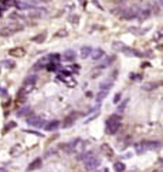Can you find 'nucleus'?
<instances>
[{
  "mask_svg": "<svg viewBox=\"0 0 163 172\" xmlns=\"http://www.w3.org/2000/svg\"><path fill=\"white\" fill-rule=\"evenodd\" d=\"M139 10L140 9L133 6V7H125V9H121V12H119V19H122V20H133V19H138L139 16Z\"/></svg>",
  "mask_w": 163,
  "mask_h": 172,
  "instance_id": "nucleus-1",
  "label": "nucleus"
},
{
  "mask_svg": "<svg viewBox=\"0 0 163 172\" xmlns=\"http://www.w3.org/2000/svg\"><path fill=\"white\" fill-rule=\"evenodd\" d=\"M99 165H101V159H99V158H97L94 154L88 155L85 159H84V167H85L87 171H90V172L97 171Z\"/></svg>",
  "mask_w": 163,
  "mask_h": 172,
  "instance_id": "nucleus-2",
  "label": "nucleus"
},
{
  "mask_svg": "<svg viewBox=\"0 0 163 172\" xmlns=\"http://www.w3.org/2000/svg\"><path fill=\"white\" fill-rule=\"evenodd\" d=\"M105 131H106L108 135H115L118 131H121V123H116V121H111V119H108V121H106Z\"/></svg>",
  "mask_w": 163,
  "mask_h": 172,
  "instance_id": "nucleus-3",
  "label": "nucleus"
},
{
  "mask_svg": "<svg viewBox=\"0 0 163 172\" xmlns=\"http://www.w3.org/2000/svg\"><path fill=\"white\" fill-rule=\"evenodd\" d=\"M26 121H27V124H29L30 127H36V128L44 127V119L37 117V115H29Z\"/></svg>",
  "mask_w": 163,
  "mask_h": 172,
  "instance_id": "nucleus-4",
  "label": "nucleus"
},
{
  "mask_svg": "<svg viewBox=\"0 0 163 172\" xmlns=\"http://www.w3.org/2000/svg\"><path fill=\"white\" fill-rule=\"evenodd\" d=\"M47 13V10L45 9H31L29 12V19H33V20H38V19H41L43 17V14H45Z\"/></svg>",
  "mask_w": 163,
  "mask_h": 172,
  "instance_id": "nucleus-5",
  "label": "nucleus"
},
{
  "mask_svg": "<svg viewBox=\"0 0 163 172\" xmlns=\"http://www.w3.org/2000/svg\"><path fill=\"white\" fill-rule=\"evenodd\" d=\"M9 56L16 57V58L24 57V56H26V50L23 49V47H13V49L9 50Z\"/></svg>",
  "mask_w": 163,
  "mask_h": 172,
  "instance_id": "nucleus-6",
  "label": "nucleus"
},
{
  "mask_svg": "<svg viewBox=\"0 0 163 172\" xmlns=\"http://www.w3.org/2000/svg\"><path fill=\"white\" fill-rule=\"evenodd\" d=\"M58 128H60V121L58 119H54V121H50V123L44 124V131L53 132V131H57Z\"/></svg>",
  "mask_w": 163,
  "mask_h": 172,
  "instance_id": "nucleus-7",
  "label": "nucleus"
},
{
  "mask_svg": "<svg viewBox=\"0 0 163 172\" xmlns=\"http://www.w3.org/2000/svg\"><path fill=\"white\" fill-rule=\"evenodd\" d=\"M92 47L91 46H82L81 50H80V56H81L82 60H87L88 57H91V53H92Z\"/></svg>",
  "mask_w": 163,
  "mask_h": 172,
  "instance_id": "nucleus-8",
  "label": "nucleus"
},
{
  "mask_svg": "<svg viewBox=\"0 0 163 172\" xmlns=\"http://www.w3.org/2000/svg\"><path fill=\"white\" fill-rule=\"evenodd\" d=\"M126 49H128V46L123 44L122 41H114V43H112V50L116 51V53H125Z\"/></svg>",
  "mask_w": 163,
  "mask_h": 172,
  "instance_id": "nucleus-9",
  "label": "nucleus"
},
{
  "mask_svg": "<svg viewBox=\"0 0 163 172\" xmlns=\"http://www.w3.org/2000/svg\"><path fill=\"white\" fill-rule=\"evenodd\" d=\"M78 118V114L77 112H71V114L67 117V118L64 119V128H68V127H71V125H74V123H75V119Z\"/></svg>",
  "mask_w": 163,
  "mask_h": 172,
  "instance_id": "nucleus-10",
  "label": "nucleus"
},
{
  "mask_svg": "<svg viewBox=\"0 0 163 172\" xmlns=\"http://www.w3.org/2000/svg\"><path fill=\"white\" fill-rule=\"evenodd\" d=\"M104 56H105V51L102 49H94L92 50V53H91V58L94 60V61H98V60H101V58H104Z\"/></svg>",
  "mask_w": 163,
  "mask_h": 172,
  "instance_id": "nucleus-11",
  "label": "nucleus"
},
{
  "mask_svg": "<svg viewBox=\"0 0 163 172\" xmlns=\"http://www.w3.org/2000/svg\"><path fill=\"white\" fill-rule=\"evenodd\" d=\"M151 16H152L151 9H149V7H145V9H140V10H139L138 19H139L140 21H143V20H147V19H149Z\"/></svg>",
  "mask_w": 163,
  "mask_h": 172,
  "instance_id": "nucleus-12",
  "label": "nucleus"
},
{
  "mask_svg": "<svg viewBox=\"0 0 163 172\" xmlns=\"http://www.w3.org/2000/svg\"><path fill=\"white\" fill-rule=\"evenodd\" d=\"M123 54H126V56H130V57H138V58H142L143 57V53L142 51H139L136 49H132V47H128L126 51Z\"/></svg>",
  "mask_w": 163,
  "mask_h": 172,
  "instance_id": "nucleus-13",
  "label": "nucleus"
},
{
  "mask_svg": "<svg viewBox=\"0 0 163 172\" xmlns=\"http://www.w3.org/2000/svg\"><path fill=\"white\" fill-rule=\"evenodd\" d=\"M50 63V58L48 57H43V58H40L38 61L34 64V67H33V70H41V68H44L47 64Z\"/></svg>",
  "mask_w": 163,
  "mask_h": 172,
  "instance_id": "nucleus-14",
  "label": "nucleus"
},
{
  "mask_svg": "<svg viewBox=\"0 0 163 172\" xmlns=\"http://www.w3.org/2000/svg\"><path fill=\"white\" fill-rule=\"evenodd\" d=\"M101 152L102 154H105L108 158H112V156H114V149H112L111 145H108V144H102L101 145Z\"/></svg>",
  "mask_w": 163,
  "mask_h": 172,
  "instance_id": "nucleus-15",
  "label": "nucleus"
},
{
  "mask_svg": "<svg viewBox=\"0 0 163 172\" xmlns=\"http://www.w3.org/2000/svg\"><path fill=\"white\" fill-rule=\"evenodd\" d=\"M75 57H77V54H75L74 50H65L64 54H62V58H64L65 61H74Z\"/></svg>",
  "mask_w": 163,
  "mask_h": 172,
  "instance_id": "nucleus-16",
  "label": "nucleus"
},
{
  "mask_svg": "<svg viewBox=\"0 0 163 172\" xmlns=\"http://www.w3.org/2000/svg\"><path fill=\"white\" fill-rule=\"evenodd\" d=\"M41 165H43V159H41V158H36V159L29 165V168L27 169H29V171H36V169L41 168Z\"/></svg>",
  "mask_w": 163,
  "mask_h": 172,
  "instance_id": "nucleus-17",
  "label": "nucleus"
},
{
  "mask_svg": "<svg viewBox=\"0 0 163 172\" xmlns=\"http://www.w3.org/2000/svg\"><path fill=\"white\" fill-rule=\"evenodd\" d=\"M16 7L19 10H31V9H34V6L30 2H17Z\"/></svg>",
  "mask_w": 163,
  "mask_h": 172,
  "instance_id": "nucleus-18",
  "label": "nucleus"
},
{
  "mask_svg": "<svg viewBox=\"0 0 163 172\" xmlns=\"http://www.w3.org/2000/svg\"><path fill=\"white\" fill-rule=\"evenodd\" d=\"M45 38H47V33H40V34H37V36H34L31 38L33 43H36V44H41V43H44Z\"/></svg>",
  "mask_w": 163,
  "mask_h": 172,
  "instance_id": "nucleus-19",
  "label": "nucleus"
},
{
  "mask_svg": "<svg viewBox=\"0 0 163 172\" xmlns=\"http://www.w3.org/2000/svg\"><path fill=\"white\" fill-rule=\"evenodd\" d=\"M115 60H116V57H115V56H109V57H105L104 60H102V63H101V67H102V68H105V67L112 66Z\"/></svg>",
  "mask_w": 163,
  "mask_h": 172,
  "instance_id": "nucleus-20",
  "label": "nucleus"
},
{
  "mask_svg": "<svg viewBox=\"0 0 163 172\" xmlns=\"http://www.w3.org/2000/svg\"><path fill=\"white\" fill-rule=\"evenodd\" d=\"M112 84H114V81H112L111 78H108V80H105V81H102L101 84H99V90L109 91L111 88H112Z\"/></svg>",
  "mask_w": 163,
  "mask_h": 172,
  "instance_id": "nucleus-21",
  "label": "nucleus"
},
{
  "mask_svg": "<svg viewBox=\"0 0 163 172\" xmlns=\"http://www.w3.org/2000/svg\"><path fill=\"white\" fill-rule=\"evenodd\" d=\"M158 87H159V84H158V82L151 81V82H146V84H143V86H142V90H143V91H153V90H156Z\"/></svg>",
  "mask_w": 163,
  "mask_h": 172,
  "instance_id": "nucleus-22",
  "label": "nucleus"
},
{
  "mask_svg": "<svg viewBox=\"0 0 163 172\" xmlns=\"http://www.w3.org/2000/svg\"><path fill=\"white\" fill-rule=\"evenodd\" d=\"M31 114V108L30 107H23L21 110L17 111V117H29Z\"/></svg>",
  "mask_w": 163,
  "mask_h": 172,
  "instance_id": "nucleus-23",
  "label": "nucleus"
},
{
  "mask_svg": "<svg viewBox=\"0 0 163 172\" xmlns=\"http://www.w3.org/2000/svg\"><path fill=\"white\" fill-rule=\"evenodd\" d=\"M145 147H146V149H159L162 147V144L158 141H151V142H145Z\"/></svg>",
  "mask_w": 163,
  "mask_h": 172,
  "instance_id": "nucleus-24",
  "label": "nucleus"
},
{
  "mask_svg": "<svg viewBox=\"0 0 163 172\" xmlns=\"http://www.w3.org/2000/svg\"><path fill=\"white\" fill-rule=\"evenodd\" d=\"M126 169V165L123 164L122 161H118V162H115L114 164V171L115 172H125Z\"/></svg>",
  "mask_w": 163,
  "mask_h": 172,
  "instance_id": "nucleus-25",
  "label": "nucleus"
},
{
  "mask_svg": "<svg viewBox=\"0 0 163 172\" xmlns=\"http://www.w3.org/2000/svg\"><path fill=\"white\" fill-rule=\"evenodd\" d=\"M13 31L10 30V27L9 26H4V27H2L0 29V36H3V37H9V36H12Z\"/></svg>",
  "mask_w": 163,
  "mask_h": 172,
  "instance_id": "nucleus-26",
  "label": "nucleus"
},
{
  "mask_svg": "<svg viewBox=\"0 0 163 172\" xmlns=\"http://www.w3.org/2000/svg\"><path fill=\"white\" fill-rule=\"evenodd\" d=\"M147 7L151 9L152 14H159V13H160V6H159V3H151V6H147Z\"/></svg>",
  "mask_w": 163,
  "mask_h": 172,
  "instance_id": "nucleus-27",
  "label": "nucleus"
},
{
  "mask_svg": "<svg viewBox=\"0 0 163 172\" xmlns=\"http://www.w3.org/2000/svg\"><path fill=\"white\" fill-rule=\"evenodd\" d=\"M68 36V31H67V30L65 29H60L57 31V33H54V38H62V37H67Z\"/></svg>",
  "mask_w": 163,
  "mask_h": 172,
  "instance_id": "nucleus-28",
  "label": "nucleus"
},
{
  "mask_svg": "<svg viewBox=\"0 0 163 172\" xmlns=\"http://www.w3.org/2000/svg\"><path fill=\"white\" fill-rule=\"evenodd\" d=\"M102 67L101 66H98V67H95V68H92L91 70V77L92 78H97L98 75H101V73H102Z\"/></svg>",
  "mask_w": 163,
  "mask_h": 172,
  "instance_id": "nucleus-29",
  "label": "nucleus"
},
{
  "mask_svg": "<svg viewBox=\"0 0 163 172\" xmlns=\"http://www.w3.org/2000/svg\"><path fill=\"white\" fill-rule=\"evenodd\" d=\"M2 66L6 67V68H14V67H16V63L13 61V60H7V58H6V60L2 61Z\"/></svg>",
  "mask_w": 163,
  "mask_h": 172,
  "instance_id": "nucleus-30",
  "label": "nucleus"
},
{
  "mask_svg": "<svg viewBox=\"0 0 163 172\" xmlns=\"http://www.w3.org/2000/svg\"><path fill=\"white\" fill-rule=\"evenodd\" d=\"M16 127H17V124L14 123V121H10L9 124H6V125H4V128H3V134H7V132L10 131V130H13V128H16Z\"/></svg>",
  "mask_w": 163,
  "mask_h": 172,
  "instance_id": "nucleus-31",
  "label": "nucleus"
},
{
  "mask_svg": "<svg viewBox=\"0 0 163 172\" xmlns=\"http://www.w3.org/2000/svg\"><path fill=\"white\" fill-rule=\"evenodd\" d=\"M106 97H108V91L99 90V93H98V95H97V101H98V103H101L102 100H105Z\"/></svg>",
  "mask_w": 163,
  "mask_h": 172,
  "instance_id": "nucleus-32",
  "label": "nucleus"
},
{
  "mask_svg": "<svg viewBox=\"0 0 163 172\" xmlns=\"http://www.w3.org/2000/svg\"><path fill=\"white\" fill-rule=\"evenodd\" d=\"M135 151H136V154H143V152L146 151L145 142H142V144H136V145H135Z\"/></svg>",
  "mask_w": 163,
  "mask_h": 172,
  "instance_id": "nucleus-33",
  "label": "nucleus"
},
{
  "mask_svg": "<svg viewBox=\"0 0 163 172\" xmlns=\"http://www.w3.org/2000/svg\"><path fill=\"white\" fill-rule=\"evenodd\" d=\"M147 29H142V30H139V27H130V33H133L136 34V36H142L143 33H146Z\"/></svg>",
  "mask_w": 163,
  "mask_h": 172,
  "instance_id": "nucleus-34",
  "label": "nucleus"
},
{
  "mask_svg": "<svg viewBox=\"0 0 163 172\" xmlns=\"http://www.w3.org/2000/svg\"><path fill=\"white\" fill-rule=\"evenodd\" d=\"M47 70H50V71H55V70H58V67H60V63H48L47 64Z\"/></svg>",
  "mask_w": 163,
  "mask_h": 172,
  "instance_id": "nucleus-35",
  "label": "nucleus"
},
{
  "mask_svg": "<svg viewBox=\"0 0 163 172\" xmlns=\"http://www.w3.org/2000/svg\"><path fill=\"white\" fill-rule=\"evenodd\" d=\"M128 103H129V100H125V101H123V103H121L118 105V112L119 114H121V112H123V111L126 110V105H128Z\"/></svg>",
  "mask_w": 163,
  "mask_h": 172,
  "instance_id": "nucleus-36",
  "label": "nucleus"
},
{
  "mask_svg": "<svg viewBox=\"0 0 163 172\" xmlns=\"http://www.w3.org/2000/svg\"><path fill=\"white\" fill-rule=\"evenodd\" d=\"M36 81H37L36 75H29V77L24 80V82H29V84H33V86H36Z\"/></svg>",
  "mask_w": 163,
  "mask_h": 172,
  "instance_id": "nucleus-37",
  "label": "nucleus"
},
{
  "mask_svg": "<svg viewBox=\"0 0 163 172\" xmlns=\"http://www.w3.org/2000/svg\"><path fill=\"white\" fill-rule=\"evenodd\" d=\"M17 152H21V147H20V145H14V147L10 149V154H12L13 156H16Z\"/></svg>",
  "mask_w": 163,
  "mask_h": 172,
  "instance_id": "nucleus-38",
  "label": "nucleus"
},
{
  "mask_svg": "<svg viewBox=\"0 0 163 172\" xmlns=\"http://www.w3.org/2000/svg\"><path fill=\"white\" fill-rule=\"evenodd\" d=\"M68 20H69V23H73V24H78V21H80V16H78V14H73Z\"/></svg>",
  "mask_w": 163,
  "mask_h": 172,
  "instance_id": "nucleus-39",
  "label": "nucleus"
},
{
  "mask_svg": "<svg viewBox=\"0 0 163 172\" xmlns=\"http://www.w3.org/2000/svg\"><path fill=\"white\" fill-rule=\"evenodd\" d=\"M73 145H71V144H69V145H61V149L64 152H67V154H71V152H73Z\"/></svg>",
  "mask_w": 163,
  "mask_h": 172,
  "instance_id": "nucleus-40",
  "label": "nucleus"
},
{
  "mask_svg": "<svg viewBox=\"0 0 163 172\" xmlns=\"http://www.w3.org/2000/svg\"><path fill=\"white\" fill-rule=\"evenodd\" d=\"M160 38H163V30H158L155 34H153V40H160Z\"/></svg>",
  "mask_w": 163,
  "mask_h": 172,
  "instance_id": "nucleus-41",
  "label": "nucleus"
},
{
  "mask_svg": "<svg viewBox=\"0 0 163 172\" xmlns=\"http://www.w3.org/2000/svg\"><path fill=\"white\" fill-rule=\"evenodd\" d=\"M91 3L94 4V6H95V7H97V9H99L101 12H104V10H105V9H104V6H102V4L99 3L98 0H91Z\"/></svg>",
  "mask_w": 163,
  "mask_h": 172,
  "instance_id": "nucleus-42",
  "label": "nucleus"
},
{
  "mask_svg": "<svg viewBox=\"0 0 163 172\" xmlns=\"http://www.w3.org/2000/svg\"><path fill=\"white\" fill-rule=\"evenodd\" d=\"M50 60H51V61H54V63H60V56H58V54H51V56H50Z\"/></svg>",
  "mask_w": 163,
  "mask_h": 172,
  "instance_id": "nucleus-43",
  "label": "nucleus"
},
{
  "mask_svg": "<svg viewBox=\"0 0 163 172\" xmlns=\"http://www.w3.org/2000/svg\"><path fill=\"white\" fill-rule=\"evenodd\" d=\"M121 98H122V93H116V94H115V97H114V103L118 104L119 101H121Z\"/></svg>",
  "mask_w": 163,
  "mask_h": 172,
  "instance_id": "nucleus-44",
  "label": "nucleus"
},
{
  "mask_svg": "<svg viewBox=\"0 0 163 172\" xmlns=\"http://www.w3.org/2000/svg\"><path fill=\"white\" fill-rule=\"evenodd\" d=\"M143 57H146V58H152V57H153V51H152V50H146V51L143 53Z\"/></svg>",
  "mask_w": 163,
  "mask_h": 172,
  "instance_id": "nucleus-45",
  "label": "nucleus"
},
{
  "mask_svg": "<svg viewBox=\"0 0 163 172\" xmlns=\"http://www.w3.org/2000/svg\"><path fill=\"white\" fill-rule=\"evenodd\" d=\"M20 17H23V16H20L19 13H12V14L9 16V19H12V20H17V19H20Z\"/></svg>",
  "mask_w": 163,
  "mask_h": 172,
  "instance_id": "nucleus-46",
  "label": "nucleus"
},
{
  "mask_svg": "<svg viewBox=\"0 0 163 172\" xmlns=\"http://www.w3.org/2000/svg\"><path fill=\"white\" fill-rule=\"evenodd\" d=\"M140 78H142V75H135V74L130 75V80H140Z\"/></svg>",
  "mask_w": 163,
  "mask_h": 172,
  "instance_id": "nucleus-47",
  "label": "nucleus"
},
{
  "mask_svg": "<svg viewBox=\"0 0 163 172\" xmlns=\"http://www.w3.org/2000/svg\"><path fill=\"white\" fill-rule=\"evenodd\" d=\"M53 154H55V149H50V151H47V154H45V156H51Z\"/></svg>",
  "mask_w": 163,
  "mask_h": 172,
  "instance_id": "nucleus-48",
  "label": "nucleus"
},
{
  "mask_svg": "<svg viewBox=\"0 0 163 172\" xmlns=\"http://www.w3.org/2000/svg\"><path fill=\"white\" fill-rule=\"evenodd\" d=\"M78 3H80V4L82 6V7L85 9V6H87V0H78Z\"/></svg>",
  "mask_w": 163,
  "mask_h": 172,
  "instance_id": "nucleus-49",
  "label": "nucleus"
},
{
  "mask_svg": "<svg viewBox=\"0 0 163 172\" xmlns=\"http://www.w3.org/2000/svg\"><path fill=\"white\" fill-rule=\"evenodd\" d=\"M159 165H160V167H163V158H160V159H159Z\"/></svg>",
  "mask_w": 163,
  "mask_h": 172,
  "instance_id": "nucleus-50",
  "label": "nucleus"
},
{
  "mask_svg": "<svg viewBox=\"0 0 163 172\" xmlns=\"http://www.w3.org/2000/svg\"><path fill=\"white\" fill-rule=\"evenodd\" d=\"M6 2H7V0H0V3H2V4H4Z\"/></svg>",
  "mask_w": 163,
  "mask_h": 172,
  "instance_id": "nucleus-51",
  "label": "nucleus"
},
{
  "mask_svg": "<svg viewBox=\"0 0 163 172\" xmlns=\"http://www.w3.org/2000/svg\"><path fill=\"white\" fill-rule=\"evenodd\" d=\"M159 6H163V0H159Z\"/></svg>",
  "mask_w": 163,
  "mask_h": 172,
  "instance_id": "nucleus-52",
  "label": "nucleus"
},
{
  "mask_svg": "<svg viewBox=\"0 0 163 172\" xmlns=\"http://www.w3.org/2000/svg\"><path fill=\"white\" fill-rule=\"evenodd\" d=\"M0 172H4V169H3V168H0Z\"/></svg>",
  "mask_w": 163,
  "mask_h": 172,
  "instance_id": "nucleus-53",
  "label": "nucleus"
}]
</instances>
